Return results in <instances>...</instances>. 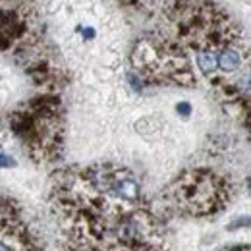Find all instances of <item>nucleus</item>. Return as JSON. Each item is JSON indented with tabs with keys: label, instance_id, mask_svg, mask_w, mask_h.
<instances>
[{
	"label": "nucleus",
	"instance_id": "nucleus-1",
	"mask_svg": "<svg viewBox=\"0 0 251 251\" xmlns=\"http://www.w3.org/2000/svg\"><path fill=\"white\" fill-rule=\"evenodd\" d=\"M112 191L116 195H120L122 199L127 201H133L137 195H139V186L133 178H120V180H114L112 184Z\"/></svg>",
	"mask_w": 251,
	"mask_h": 251
},
{
	"label": "nucleus",
	"instance_id": "nucleus-2",
	"mask_svg": "<svg viewBox=\"0 0 251 251\" xmlns=\"http://www.w3.org/2000/svg\"><path fill=\"white\" fill-rule=\"evenodd\" d=\"M242 64V56L238 50L234 49H224L219 56V68H222L224 72H234L236 68H240Z\"/></svg>",
	"mask_w": 251,
	"mask_h": 251
},
{
	"label": "nucleus",
	"instance_id": "nucleus-3",
	"mask_svg": "<svg viewBox=\"0 0 251 251\" xmlns=\"http://www.w3.org/2000/svg\"><path fill=\"white\" fill-rule=\"evenodd\" d=\"M197 64H199L201 72L213 74V72L219 68V56H217V52H213V50H203V52H199V56H197Z\"/></svg>",
	"mask_w": 251,
	"mask_h": 251
},
{
	"label": "nucleus",
	"instance_id": "nucleus-4",
	"mask_svg": "<svg viewBox=\"0 0 251 251\" xmlns=\"http://www.w3.org/2000/svg\"><path fill=\"white\" fill-rule=\"evenodd\" d=\"M0 166H14V158L4 157V155L0 153Z\"/></svg>",
	"mask_w": 251,
	"mask_h": 251
},
{
	"label": "nucleus",
	"instance_id": "nucleus-5",
	"mask_svg": "<svg viewBox=\"0 0 251 251\" xmlns=\"http://www.w3.org/2000/svg\"><path fill=\"white\" fill-rule=\"evenodd\" d=\"M189 110H191V108H189V104H188V102H182V104H178V112H182L184 116H188V114H189Z\"/></svg>",
	"mask_w": 251,
	"mask_h": 251
},
{
	"label": "nucleus",
	"instance_id": "nucleus-6",
	"mask_svg": "<svg viewBox=\"0 0 251 251\" xmlns=\"http://www.w3.org/2000/svg\"><path fill=\"white\" fill-rule=\"evenodd\" d=\"M220 251H242V248H224V250H220Z\"/></svg>",
	"mask_w": 251,
	"mask_h": 251
},
{
	"label": "nucleus",
	"instance_id": "nucleus-7",
	"mask_svg": "<svg viewBox=\"0 0 251 251\" xmlns=\"http://www.w3.org/2000/svg\"><path fill=\"white\" fill-rule=\"evenodd\" d=\"M0 251H12V250H10V246H6V244H0Z\"/></svg>",
	"mask_w": 251,
	"mask_h": 251
}]
</instances>
